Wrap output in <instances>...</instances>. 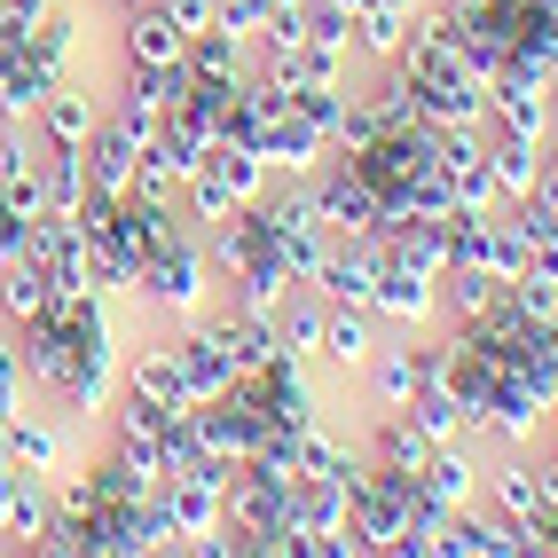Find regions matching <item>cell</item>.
Listing matches in <instances>:
<instances>
[{
	"label": "cell",
	"instance_id": "cell-25",
	"mask_svg": "<svg viewBox=\"0 0 558 558\" xmlns=\"http://www.w3.org/2000/svg\"><path fill=\"white\" fill-rule=\"evenodd\" d=\"M323 323H330V300L323 291H291V300L276 307V339H283V354L291 362H315V347H323Z\"/></svg>",
	"mask_w": 558,
	"mask_h": 558
},
{
	"label": "cell",
	"instance_id": "cell-12",
	"mask_svg": "<svg viewBox=\"0 0 558 558\" xmlns=\"http://www.w3.org/2000/svg\"><path fill=\"white\" fill-rule=\"evenodd\" d=\"M102 119V95L87 80H56L48 102H40V119H32V134H40V150H80V142L95 134Z\"/></svg>",
	"mask_w": 558,
	"mask_h": 558
},
{
	"label": "cell",
	"instance_id": "cell-22",
	"mask_svg": "<svg viewBox=\"0 0 558 558\" xmlns=\"http://www.w3.org/2000/svg\"><path fill=\"white\" fill-rule=\"evenodd\" d=\"M56 315V283L32 268V259H9L0 268V330H32Z\"/></svg>",
	"mask_w": 558,
	"mask_h": 558
},
{
	"label": "cell",
	"instance_id": "cell-17",
	"mask_svg": "<svg viewBox=\"0 0 558 558\" xmlns=\"http://www.w3.org/2000/svg\"><path fill=\"white\" fill-rule=\"evenodd\" d=\"M440 449V440H425L417 425L401 417H369V433H362V457H369V472H386V480H409V488H417V472H425V457Z\"/></svg>",
	"mask_w": 558,
	"mask_h": 558
},
{
	"label": "cell",
	"instance_id": "cell-39",
	"mask_svg": "<svg viewBox=\"0 0 558 558\" xmlns=\"http://www.w3.org/2000/svg\"><path fill=\"white\" fill-rule=\"evenodd\" d=\"M369 9H425V0H369Z\"/></svg>",
	"mask_w": 558,
	"mask_h": 558
},
{
	"label": "cell",
	"instance_id": "cell-40",
	"mask_svg": "<svg viewBox=\"0 0 558 558\" xmlns=\"http://www.w3.org/2000/svg\"><path fill=\"white\" fill-rule=\"evenodd\" d=\"M550 119H558V71H550Z\"/></svg>",
	"mask_w": 558,
	"mask_h": 558
},
{
	"label": "cell",
	"instance_id": "cell-13",
	"mask_svg": "<svg viewBox=\"0 0 558 558\" xmlns=\"http://www.w3.org/2000/svg\"><path fill=\"white\" fill-rule=\"evenodd\" d=\"M378 244H386V236H378ZM369 315L417 339V330L433 323V276H425V268H409V259H393V252H386V268H378V300H369Z\"/></svg>",
	"mask_w": 558,
	"mask_h": 558
},
{
	"label": "cell",
	"instance_id": "cell-36",
	"mask_svg": "<svg viewBox=\"0 0 558 558\" xmlns=\"http://www.w3.org/2000/svg\"><path fill=\"white\" fill-rule=\"evenodd\" d=\"M268 16H276V0H220V32H236V40H252Z\"/></svg>",
	"mask_w": 558,
	"mask_h": 558
},
{
	"label": "cell",
	"instance_id": "cell-23",
	"mask_svg": "<svg viewBox=\"0 0 558 558\" xmlns=\"http://www.w3.org/2000/svg\"><path fill=\"white\" fill-rule=\"evenodd\" d=\"M488 173H496V197H504V205L535 197V173H543V142H527V134H496V126H488Z\"/></svg>",
	"mask_w": 558,
	"mask_h": 558
},
{
	"label": "cell",
	"instance_id": "cell-3",
	"mask_svg": "<svg viewBox=\"0 0 558 558\" xmlns=\"http://www.w3.org/2000/svg\"><path fill=\"white\" fill-rule=\"evenodd\" d=\"M307 181H315V205H323V229H330V236H378V229H386V197L369 190V173H362L354 158L330 150Z\"/></svg>",
	"mask_w": 558,
	"mask_h": 558
},
{
	"label": "cell",
	"instance_id": "cell-33",
	"mask_svg": "<svg viewBox=\"0 0 558 558\" xmlns=\"http://www.w3.org/2000/svg\"><path fill=\"white\" fill-rule=\"evenodd\" d=\"M425 558H480L472 550V519L464 511H440L433 527H425Z\"/></svg>",
	"mask_w": 558,
	"mask_h": 558
},
{
	"label": "cell",
	"instance_id": "cell-28",
	"mask_svg": "<svg viewBox=\"0 0 558 558\" xmlns=\"http://www.w3.org/2000/svg\"><path fill=\"white\" fill-rule=\"evenodd\" d=\"M48 519H56V496H48V480H24V472H16V488H9V511H0V543H9V550H24L32 535L48 527Z\"/></svg>",
	"mask_w": 558,
	"mask_h": 558
},
{
	"label": "cell",
	"instance_id": "cell-27",
	"mask_svg": "<svg viewBox=\"0 0 558 558\" xmlns=\"http://www.w3.org/2000/svg\"><path fill=\"white\" fill-rule=\"evenodd\" d=\"M220 330H229L236 378H252V369H276V362H283V339H276V323H268V315H236V307H220Z\"/></svg>",
	"mask_w": 558,
	"mask_h": 558
},
{
	"label": "cell",
	"instance_id": "cell-9",
	"mask_svg": "<svg viewBox=\"0 0 558 558\" xmlns=\"http://www.w3.org/2000/svg\"><path fill=\"white\" fill-rule=\"evenodd\" d=\"M378 339H386V323L369 315V307H330L323 347H315V369H330L339 386H354V378H362V362L378 354Z\"/></svg>",
	"mask_w": 558,
	"mask_h": 558
},
{
	"label": "cell",
	"instance_id": "cell-26",
	"mask_svg": "<svg viewBox=\"0 0 558 558\" xmlns=\"http://www.w3.org/2000/svg\"><path fill=\"white\" fill-rule=\"evenodd\" d=\"M401 417L417 425L425 440H472V433H480V417L457 401V386H417V401H409Z\"/></svg>",
	"mask_w": 558,
	"mask_h": 558
},
{
	"label": "cell",
	"instance_id": "cell-41",
	"mask_svg": "<svg viewBox=\"0 0 558 558\" xmlns=\"http://www.w3.org/2000/svg\"><path fill=\"white\" fill-rule=\"evenodd\" d=\"M0 558H9V550H0Z\"/></svg>",
	"mask_w": 558,
	"mask_h": 558
},
{
	"label": "cell",
	"instance_id": "cell-14",
	"mask_svg": "<svg viewBox=\"0 0 558 558\" xmlns=\"http://www.w3.org/2000/svg\"><path fill=\"white\" fill-rule=\"evenodd\" d=\"M480 457L472 440H440V449L425 457V472H417V496L433 504V511H464V504H480Z\"/></svg>",
	"mask_w": 558,
	"mask_h": 558
},
{
	"label": "cell",
	"instance_id": "cell-10",
	"mask_svg": "<svg viewBox=\"0 0 558 558\" xmlns=\"http://www.w3.org/2000/svg\"><path fill=\"white\" fill-rule=\"evenodd\" d=\"M480 504H488V511H504V519H519V527H535V519H543L535 449H504V457H488V464H480Z\"/></svg>",
	"mask_w": 558,
	"mask_h": 558
},
{
	"label": "cell",
	"instance_id": "cell-16",
	"mask_svg": "<svg viewBox=\"0 0 558 558\" xmlns=\"http://www.w3.org/2000/svg\"><path fill=\"white\" fill-rule=\"evenodd\" d=\"M362 173H369V190L378 197H401L409 181H417L425 166H433V126H409V134H378L369 150L354 158Z\"/></svg>",
	"mask_w": 558,
	"mask_h": 558
},
{
	"label": "cell",
	"instance_id": "cell-6",
	"mask_svg": "<svg viewBox=\"0 0 558 558\" xmlns=\"http://www.w3.org/2000/svg\"><path fill=\"white\" fill-rule=\"evenodd\" d=\"M378 268H386V244L378 236H339L307 291H323L330 307H369V300H378Z\"/></svg>",
	"mask_w": 558,
	"mask_h": 558
},
{
	"label": "cell",
	"instance_id": "cell-18",
	"mask_svg": "<svg viewBox=\"0 0 558 558\" xmlns=\"http://www.w3.org/2000/svg\"><path fill=\"white\" fill-rule=\"evenodd\" d=\"M80 166H87V190H110V197H126V181H134V166H142V142L110 119H95V134L80 142Z\"/></svg>",
	"mask_w": 558,
	"mask_h": 558
},
{
	"label": "cell",
	"instance_id": "cell-37",
	"mask_svg": "<svg viewBox=\"0 0 558 558\" xmlns=\"http://www.w3.org/2000/svg\"><path fill=\"white\" fill-rule=\"evenodd\" d=\"M48 9H56V0H0V16H9L16 32H40V24H48Z\"/></svg>",
	"mask_w": 558,
	"mask_h": 558
},
{
	"label": "cell",
	"instance_id": "cell-7",
	"mask_svg": "<svg viewBox=\"0 0 558 558\" xmlns=\"http://www.w3.org/2000/svg\"><path fill=\"white\" fill-rule=\"evenodd\" d=\"M488 126H496V134L550 142V134H558V119H550V80H535V71H496V80H488Z\"/></svg>",
	"mask_w": 558,
	"mask_h": 558
},
{
	"label": "cell",
	"instance_id": "cell-29",
	"mask_svg": "<svg viewBox=\"0 0 558 558\" xmlns=\"http://www.w3.org/2000/svg\"><path fill=\"white\" fill-rule=\"evenodd\" d=\"M32 181H40V205H48V213H80V205H87V166H80V150H40Z\"/></svg>",
	"mask_w": 558,
	"mask_h": 558
},
{
	"label": "cell",
	"instance_id": "cell-34",
	"mask_svg": "<svg viewBox=\"0 0 558 558\" xmlns=\"http://www.w3.org/2000/svg\"><path fill=\"white\" fill-rule=\"evenodd\" d=\"M24 362H16V339H9V330H0V425H9L16 417V409H24Z\"/></svg>",
	"mask_w": 558,
	"mask_h": 558
},
{
	"label": "cell",
	"instance_id": "cell-38",
	"mask_svg": "<svg viewBox=\"0 0 558 558\" xmlns=\"http://www.w3.org/2000/svg\"><path fill=\"white\" fill-rule=\"evenodd\" d=\"M142 558H190V543H150Z\"/></svg>",
	"mask_w": 558,
	"mask_h": 558
},
{
	"label": "cell",
	"instance_id": "cell-1",
	"mask_svg": "<svg viewBox=\"0 0 558 558\" xmlns=\"http://www.w3.org/2000/svg\"><path fill=\"white\" fill-rule=\"evenodd\" d=\"M126 291L142 300L150 330H158V323H197V315H213L220 276H213V259H205V229L173 236V244H158V252L134 268V283H126Z\"/></svg>",
	"mask_w": 558,
	"mask_h": 558
},
{
	"label": "cell",
	"instance_id": "cell-24",
	"mask_svg": "<svg viewBox=\"0 0 558 558\" xmlns=\"http://www.w3.org/2000/svg\"><path fill=\"white\" fill-rule=\"evenodd\" d=\"M409 16H417V9H362V16H354V63H362V71L401 63V48H409Z\"/></svg>",
	"mask_w": 558,
	"mask_h": 558
},
{
	"label": "cell",
	"instance_id": "cell-35",
	"mask_svg": "<svg viewBox=\"0 0 558 558\" xmlns=\"http://www.w3.org/2000/svg\"><path fill=\"white\" fill-rule=\"evenodd\" d=\"M158 9H166V24L181 32V40H197V32L220 24V0H158Z\"/></svg>",
	"mask_w": 558,
	"mask_h": 558
},
{
	"label": "cell",
	"instance_id": "cell-5",
	"mask_svg": "<svg viewBox=\"0 0 558 558\" xmlns=\"http://www.w3.org/2000/svg\"><path fill=\"white\" fill-rule=\"evenodd\" d=\"M173 362H181V386H190V401H220L236 386V354H229V330H220V315H197L173 330Z\"/></svg>",
	"mask_w": 558,
	"mask_h": 558
},
{
	"label": "cell",
	"instance_id": "cell-11",
	"mask_svg": "<svg viewBox=\"0 0 558 558\" xmlns=\"http://www.w3.org/2000/svg\"><path fill=\"white\" fill-rule=\"evenodd\" d=\"M283 496H291V480H268L259 464H236L229 488H220V511H229V527H244V535H283Z\"/></svg>",
	"mask_w": 558,
	"mask_h": 558
},
{
	"label": "cell",
	"instance_id": "cell-20",
	"mask_svg": "<svg viewBox=\"0 0 558 558\" xmlns=\"http://www.w3.org/2000/svg\"><path fill=\"white\" fill-rule=\"evenodd\" d=\"M181 63H190V80L197 87H236V80H252V40H236V32H197L190 48H181Z\"/></svg>",
	"mask_w": 558,
	"mask_h": 558
},
{
	"label": "cell",
	"instance_id": "cell-8",
	"mask_svg": "<svg viewBox=\"0 0 558 558\" xmlns=\"http://www.w3.org/2000/svg\"><path fill=\"white\" fill-rule=\"evenodd\" d=\"M425 386L417 369V339H378V354L362 362V409L369 417H393V409H409Z\"/></svg>",
	"mask_w": 558,
	"mask_h": 558
},
{
	"label": "cell",
	"instance_id": "cell-4",
	"mask_svg": "<svg viewBox=\"0 0 558 558\" xmlns=\"http://www.w3.org/2000/svg\"><path fill=\"white\" fill-rule=\"evenodd\" d=\"M0 457L24 480H56L63 464H80V425H56L48 409H16V417L0 425Z\"/></svg>",
	"mask_w": 558,
	"mask_h": 558
},
{
	"label": "cell",
	"instance_id": "cell-21",
	"mask_svg": "<svg viewBox=\"0 0 558 558\" xmlns=\"http://www.w3.org/2000/svg\"><path fill=\"white\" fill-rule=\"evenodd\" d=\"M347 488L339 480H291V496H283V527L291 535H339L347 527Z\"/></svg>",
	"mask_w": 558,
	"mask_h": 558
},
{
	"label": "cell",
	"instance_id": "cell-19",
	"mask_svg": "<svg viewBox=\"0 0 558 558\" xmlns=\"http://www.w3.org/2000/svg\"><path fill=\"white\" fill-rule=\"evenodd\" d=\"M158 511H166V527H173L181 543H190V535H213L220 519H229V511H220V488H213V480H197V472L166 480V488H158Z\"/></svg>",
	"mask_w": 558,
	"mask_h": 558
},
{
	"label": "cell",
	"instance_id": "cell-30",
	"mask_svg": "<svg viewBox=\"0 0 558 558\" xmlns=\"http://www.w3.org/2000/svg\"><path fill=\"white\" fill-rule=\"evenodd\" d=\"M504 307L527 323V330H550V323H558V283L527 268V276H511V283H504Z\"/></svg>",
	"mask_w": 558,
	"mask_h": 558
},
{
	"label": "cell",
	"instance_id": "cell-31",
	"mask_svg": "<svg viewBox=\"0 0 558 558\" xmlns=\"http://www.w3.org/2000/svg\"><path fill=\"white\" fill-rule=\"evenodd\" d=\"M307 40L330 56H354V9L347 0H307Z\"/></svg>",
	"mask_w": 558,
	"mask_h": 558
},
{
	"label": "cell",
	"instance_id": "cell-2",
	"mask_svg": "<svg viewBox=\"0 0 558 558\" xmlns=\"http://www.w3.org/2000/svg\"><path fill=\"white\" fill-rule=\"evenodd\" d=\"M268 181H276V173H268V158H259V150H244V142H213L205 166L181 181V213H190L197 229H213V220L259 205V197H268Z\"/></svg>",
	"mask_w": 558,
	"mask_h": 558
},
{
	"label": "cell",
	"instance_id": "cell-32",
	"mask_svg": "<svg viewBox=\"0 0 558 558\" xmlns=\"http://www.w3.org/2000/svg\"><path fill=\"white\" fill-rule=\"evenodd\" d=\"M32 166H40V134L0 126V190H9V181H32Z\"/></svg>",
	"mask_w": 558,
	"mask_h": 558
},
{
	"label": "cell",
	"instance_id": "cell-15",
	"mask_svg": "<svg viewBox=\"0 0 558 558\" xmlns=\"http://www.w3.org/2000/svg\"><path fill=\"white\" fill-rule=\"evenodd\" d=\"M181 32L166 24V9L158 0H142V9H119V71H166V63H181Z\"/></svg>",
	"mask_w": 558,
	"mask_h": 558
}]
</instances>
